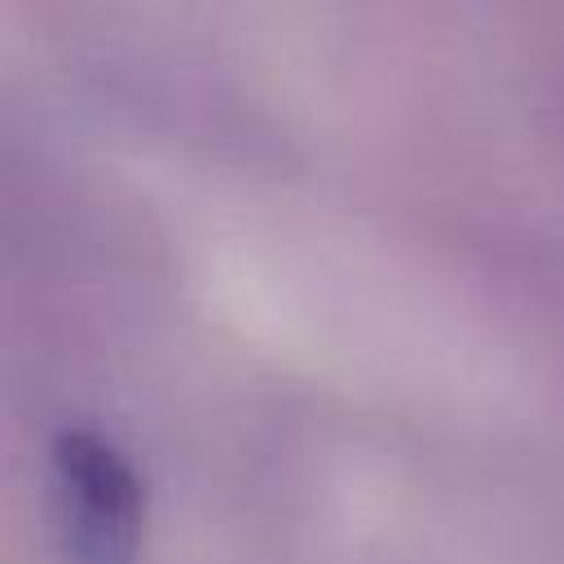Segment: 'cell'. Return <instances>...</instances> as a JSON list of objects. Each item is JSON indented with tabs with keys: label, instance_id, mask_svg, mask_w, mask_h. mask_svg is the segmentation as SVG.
<instances>
[{
	"label": "cell",
	"instance_id": "obj_1",
	"mask_svg": "<svg viewBox=\"0 0 564 564\" xmlns=\"http://www.w3.org/2000/svg\"><path fill=\"white\" fill-rule=\"evenodd\" d=\"M53 498L70 564H137L145 494L132 463L97 432L53 441Z\"/></svg>",
	"mask_w": 564,
	"mask_h": 564
}]
</instances>
